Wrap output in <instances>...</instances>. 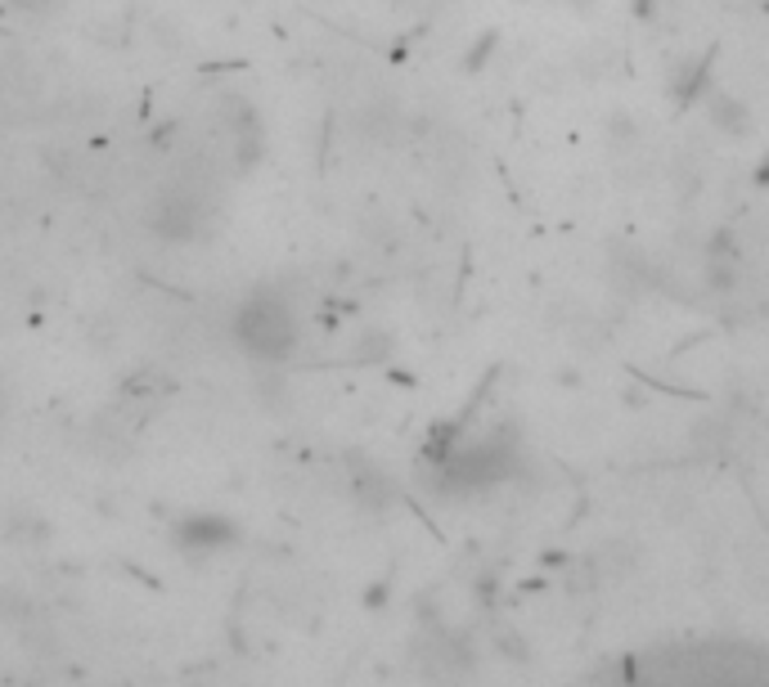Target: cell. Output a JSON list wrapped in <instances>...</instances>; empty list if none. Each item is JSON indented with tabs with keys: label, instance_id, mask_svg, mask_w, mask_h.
<instances>
[{
	"label": "cell",
	"instance_id": "6da1fadb",
	"mask_svg": "<svg viewBox=\"0 0 769 687\" xmlns=\"http://www.w3.org/2000/svg\"><path fill=\"white\" fill-rule=\"evenodd\" d=\"M230 337L235 347L248 360H262V364H284L298 355V341H302V324L292 315L288 297L271 292V288H256L239 301V311L230 320Z\"/></svg>",
	"mask_w": 769,
	"mask_h": 687
},
{
	"label": "cell",
	"instance_id": "7a4b0ae2",
	"mask_svg": "<svg viewBox=\"0 0 769 687\" xmlns=\"http://www.w3.org/2000/svg\"><path fill=\"white\" fill-rule=\"evenodd\" d=\"M176 540L190 553H221V549L239 544V526L230 517H216V513H194L176 526Z\"/></svg>",
	"mask_w": 769,
	"mask_h": 687
}]
</instances>
